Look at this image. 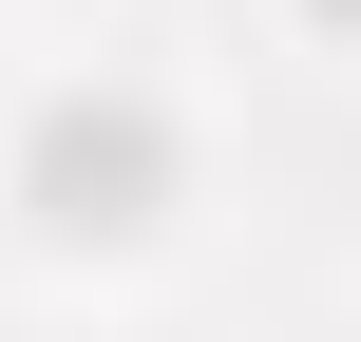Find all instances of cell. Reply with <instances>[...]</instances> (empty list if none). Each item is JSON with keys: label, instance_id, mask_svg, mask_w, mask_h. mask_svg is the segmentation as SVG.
Listing matches in <instances>:
<instances>
[{"label": "cell", "instance_id": "obj_1", "mask_svg": "<svg viewBox=\"0 0 361 342\" xmlns=\"http://www.w3.org/2000/svg\"><path fill=\"white\" fill-rule=\"evenodd\" d=\"M38 190H57V228H133V190H152V114H57V133H38Z\"/></svg>", "mask_w": 361, "mask_h": 342}]
</instances>
